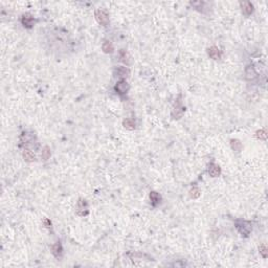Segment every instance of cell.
<instances>
[{
    "label": "cell",
    "mask_w": 268,
    "mask_h": 268,
    "mask_svg": "<svg viewBox=\"0 0 268 268\" xmlns=\"http://www.w3.org/2000/svg\"><path fill=\"white\" fill-rule=\"evenodd\" d=\"M236 225H237L238 230L240 231V234H242L243 236H248L249 233H250L252 230L251 223L247 222V221H242V220L238 221Z\"/></svg>",
    "instance_id": "obj_1"
},
{
    "label": "cell",
    "mask_w": 268,
    "mask_h": 268,
    "mask_svg": "<svg viewBox=\"0 0 268 268\" xmlns=\"http://www.w3.org/2000/svg\"><path fill=\"white\" fill-rule=\"evenodd\" d=\"M95 19L98 20V22L100 23V24L104 25V26H107L108 23H109L108 15L106 14L105 12L101 11V10H98V11H95Z\"/></svg>",
    "instance_id": "obj_2"
},
{
    "label": "cell",
    "mask_w": 268,
    "mask_h": 268,
    "mask_svg": "<svg viewBox=\"0 0 268 268\" xmlns=\"http://www.w3.org/2000/svg\"><path fill=\"white\" fill-rule=\"evenodd\" d=\"M115 90L118 91L119 94H125L127 91L129 90V85L126 81L122 80L119 82L116 83V86H115Z\"/></svg>",
    "instance_id": "obj_3"
},
{
    "label": "cell",
    "mask_w": 268,
    "mask_h": 268,
    "mask_svg": "<svg viewBox=\"0 0 268 268\" xmlns=\"http://www.w3.org/2000/svg\"><path fill=\"white\" fill-rule=\"evenodd\" d=\"M241 9H242V13L246 16H249L251 15V13L254 12V6L250 3V2H241L240 3Z\"/></svg>",
    "instance_id": "obj_4"
},
{
    "label": "cell",
    "mask_w": 268,
    "mask_h": 268,
    "mask_svg": "<svg viewBox=\"0 0 268 268\" xmlns=\"http://www.w3.org/2000/svg\"><path fill=\"white\" fill-rule=\"evenodd\" d=\"M77 213H78V215H80V216L87 215L88 210H87V205H86L85 200H80V201L78 202Z\"/></svg>",
    "instance_id": "obj_5"
},
{
    "label": "cell",
    "mask_w": 268,
    "mask_h": 268,
    "mask_svg": "<svg viewBox=\"0 0 268 268\" xmlns=\"http://www.w3.org/2000/svg\"><path fill=\"white\" fill-rule=\"evenodd\" d=\"M21 22L25 27H32L34 22H35V20H34V18L30 16V14H25L22 16Z\"/></svg>",
    "instance_id": "obj_6"
},
{
    "label": "cell",
    "mask_w": 268,
    "mask_h": 268,
    "mask_svg": "<svg viewBox=\"0 0 268 268\" xmlns=\"http://www.w3.org/2000/svg\"><path fill=\"white\" fill-rule=\"evenodd\" d=\"M115 74L116 77L121 78V79H125V78L128 77L129 74V69L126 68V67H118V68L115 69Z\"/></svg>",
    "instance_id": "obj_7"
},
{
    "label": "cell",
    "mask_w": 268,
    "mask_h": 268,
    "mask_svg": "<svg viewBox=\"0 0 268 268\" xmlns=\"http://www.w3.org/2000/svg\"><path fill=\"white\" fill-rule=\"evenodd\" d=\"M245 75H246V79L247 80H254L257 78V71L256 69L254 68L252 66H248L247 68L245 69Z\"/></svg>",
    "instance_id": "obj_8"
},
{
    "label": "cell",
    "mask_w": 268,
    "mask_h": 268,
    "mask_svg": "<svg viewBox=\"0 0 268 268\" xmlns=\"http://www.w3.org/2000/svg\"><path fill=\"white\" fill-rule=\"evenodd\" d=\"M209 56H210L212 59H214V60H218V59H220V57H221L220 50H219V49H218L217 47H215V46H213V47H210V48L209 49Z\"/></svg>",
    "instance_id": "obj_9"
},
{
    "label": "cell",
    "mask_w": 268,
    "mask_h": 268,
    "mask_svg": "<svg viewBox=\"0 0 268 268\" xmlns=\"http://www.w3.org/2000/svg\"><path fill=\"white\" fill-rule=\"evenodd\" d=\"M23 157H24V159L26 161H34L36 159V156L35 154L32 152L30 150L28 149H24V151H23Z\"/></svg>",
    "instance_id": "obj_10"
},
{
    "label": "cell",
    "mask_w": 268,
    "mask_h": 268,
    "mask_svg": "<svg viewBox=\"0 0 268 268\" xmlns=\"http://www.w3.org/2000/svg\"><path fill=\"white\" fill-rule=\"evenodd\" d=\"M209 173L212 177H217L220 175V168L217 165H210L209 169Z\"/></svg>",
    "instance_id": "obj_11"
},
{
    "label": "cell",
    "mask_w": 268,
    "mask_h": 268,
    "mask_svg": "<svg viewBox=\"0 0 268 268\" xmlns=\"http://www.w3.org/2000/svg\"><path fill=\"white\" fill-rule=\"evenodd\" d=\"M62 250H63V249H62V246L61 244H60V242H58V243L54 244L53 246V254L56 258H60L62 256Z\"/></svg>",
    "instance_id": "obj_12"
},
{
    "label": "cell",
    "mask_w": 268,
    "mask_h": 268,
    "mask_svg": "<svg viewBox=\"0 0 268 268\" xmlns=\"http://www.w3.org/2000/svg\"><path fill=\"white\" fill-rule=\"evenodd\" d=\"M150 199H151V202H152V204L154 205V206H156L158 203L160 202V196L159 194H157L156 192H152V193L150 194Z\"/></svg>",
    "instance_id": "obj_13"
},
{
    "label": "cell",
    "mask_w": 268,
    "mask_h": 268,
    "mask_svg": "<svg viewBox=\"0 0 268 268\" xmlns=\"http://www.w3.org/2000/svg\"><path fill=\"white\" fill-rule=\"evenodd\" d=\"M34 137H35V135H34L33 133H23L21 135V137H20V140H21V142H23V144H27V142H32V140L34 139Z\"/></svg>",
    "instance_id": "obj_14"
},
{
    "label": "cell",
    "mask_w": 268,
    "mask_h": 268,
    "mask_svg": "<svg viewBox=\"0 0 268 268\" xmlns=\"http://www.w3.org/2000/svg\"><path fill=\"white\" fill-rule=\"evenodd\" d=\"M124 127L128 130H133L135 128V122L132 118H127L124 121Z\"/></svg>",
    "instance_id": "obj_15"
},
{
    "label": "cell",
    "mask_w": 268,
    "mask_h": 268,
    "mask_svg": "<svg viewBox=\"0 0 268 268\" xmlns=\"http://www.w3.org/2000/svg\"><path fill=\"white\" fill-rule=\"evenodd\" d=\"M103 50L105 51V53H112L113 51V45L112 43L110 42V41H105L103 44Z\"/></svg>",
    "instance_id": "obj_16"
},
{
    "label": "cell",
    "mask_w": 268,
    "mask_h": 268,
    "mask_svg": "<svg viewBox=\"0 0 268 268\" xmlns=\"http://www.w3.org/2000/svg\"><path fill=\"white\" fill-rule=\"evenodd\" d=\"M231 148L235 151H240L242 149V144L237 139H231Z\"/></svg>",
    "instance_id": "obj_17"
},
{
    "label": "cell",
    "mask_w": 268,
    "mask_h": 268,
    "mask_svg": "<svg viewBox=\"0 0 268 268\" xmlns=\"http://www.w3.org/2000/svg\"><path fill=\"white\" fill-rule=\"evenodd\" d=\"M119 58H121V59H122V61L125 62V63H128L129 54H128V53H127L126 50H124V49H122V50L119 51Z\"/></svg>",
    "instance_id": "obj_18"
},
{
    "label": "cell",
    "mask_w": 268,
    "mask_h": 268,
    "mask_svg": "<svg viewBox=\"0 0 268 268\" xmlns=\"http://www.w3.org/2000/svg\"><path fill=\"white\" fill-rule=\"evenodd\" d=\"M49 157H50V150L48 147H45L42 151V158L44 160H47Z\"/></svg>",
    "instance_id": "obj_19"
},
{
    "label": "cell",
    "mask_w": 268,
    "mask_h": 268,
    "mask_svg": "<svg viewBox=\"0 0 268 268\" xmlns=\"http://www.w3.org/2000/svg\"><path fill=\"white\" fill-rule=\"evenodd\" d=\"M257 136L259 137V138H261V139H266V137H267L266 131H265V130H260V131H258Z\"/></svg>",
    "instance_id": "obj_20"
},
{
    "label": "cell",
    "mask_w": 268,
    "mask_h": 268,
    "mask_svg": "<svg viewBox=\"0 0 268 268\" xmlns=\"http://www.w3.org/2000/svg\"><path fill=\"white\" fill-rule=\"evenodd\" d=\"M199 195H200V191L197 188H194L191 191V197H193V198H197V197H199Z\"/></svg>",
    "instance_id": "obj_21"
},
{
    "label": "cell",
    "mask_w": 268,
    "mask_h": 268,
    "mask_svg": "<svg viewBox=\"0 0 268 268\" xmlns=\"http://www.w3.org/2000/svg\"><path fill=\"white\" fill-rule=\"evenodd\" d=\"M266 251H267V248H266V246H265V245H261V246H260V252H261V254H262V256L264 257V258H266V257H267V254H266Z\"/></svg>",
    "instance_id": "obj_22"
}]
</instances>
